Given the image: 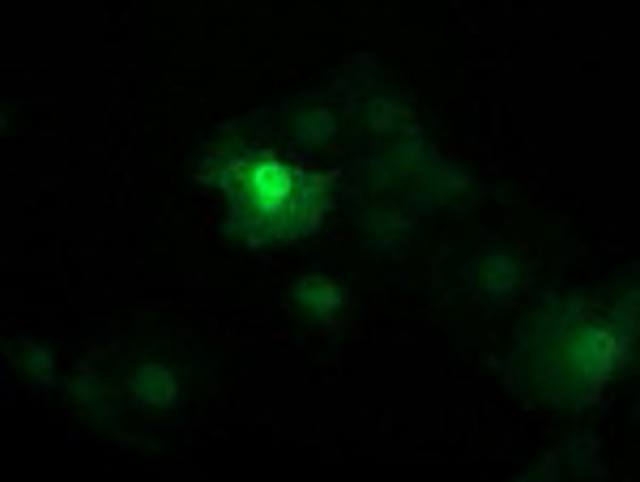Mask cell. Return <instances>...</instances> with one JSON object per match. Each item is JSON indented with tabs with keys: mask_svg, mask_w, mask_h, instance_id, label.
<instances>
[{
	"mask_svg": "<svg viewBox=\"0 0 640 482\" xmlns=\"http://www.w3.org/2000/svg\"><path fill=\"white\" fill-rule=\"evenodd\" d=\"M517 278H521V265L512 261V256H504V252H495L491 261H487V286L495 295H508L512 286H517Z\"/></svg>",
	"mask_w": 640,
	"mask_h": 482,
	"instance_id": "277c9868",
	"label": "cell"
},
{
	"mask_svg": "<svg viewBox=\"0 0 640 482\" xmlns=\"http://www.w3.org/2000/svg\"><path fill=\"white\" fill-rule=\"evenodd\" d=\"M128 393H133L141 406H154V410H163V406H175V397H180V380H175L167 367H141V372H133V380H128Z\"/></svg>",
	"mask_w": 640,
	"mask_h": 482,
	"instance_id": "7a4b0ae2",
	"label": "cell"
},
{
	"mask_svg": "<svg viewBox=\"0 0 640 482\" xmlns=\"http://www.w3.org/2000/svg\"><path fill=\"white\" fill-rule=\"evenodd\" d=\"M26 367H30V376H35V384L52 380V355H47L43 346H30L26 350Z\"/></svg>",
	"mask_w": 640,
	"mask_h": 482,
	"instance_id": "5b68a950",
	"label": "cell"
},
{
	"mask_svg": "<svg viewBox=\"0 0 640 482\" xmlns=\"http://www.w3.org/2000/svg\"><path fill=\"white\" fill-rule=\"evenodd\" d=\"M295 303H299V308L308 312L312 320H320V325H329V320L346 308L342 291H338V286H333L329 278H299V282H295Z\"/></svg>",
	"mask_w": 640,
	"mask_h": 482,
	"instance_id": "6da1fadb",
	"label": "cell"
},
{
	"mask_svg": "<svg viewBox=\"0 0 640 482\" xmlns=\"http://www.w3.org/2000/svg\"><path fill=\"white\" fill-rule=\"evenodd\" d=\"M295 141L299 146H325V141H333V116L325 107H308L295 120Z\"/></svg>",
	"mask_w": 640,
	"mask_h": 482,
	"instance_id": "3957f363",
	"label": "cell"
}]
</instances>
